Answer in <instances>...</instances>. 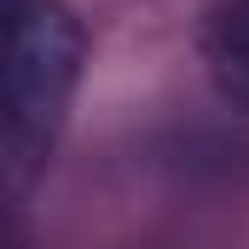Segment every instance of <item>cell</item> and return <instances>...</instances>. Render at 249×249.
I'll return each mask as SVG.
<instances>
[{"mask_svg": "<svg viewBox=\"0 0 249 249\" xmlns=\"http://www.w3.org/2000/svg\"><path fill=\"white\" fill-rule=\"evenodd\" d=\"M203 53H209V75H214V87H220L232 105H244V110H249V0H226V6L214 12Z\"/></svg>", "mask_w": 249, "mask_h": 249, "instance_id": "2", "label": "cell"}, {"mask_svg": "<svg viewBox=\"0 0 249 249\" xmlns=\"http://www.w3.org/2000/svg\"><path fill=\"white\" fill-rule=\"evenodd\" d=\"M81 81V23L58 0H29L12 12L6 29V174L12 186H29L58 145Z\"/></svg>", "mask_w": 249, "mask_h": 249, "instance_id": "1", "label": "cell"}]
</instances>
